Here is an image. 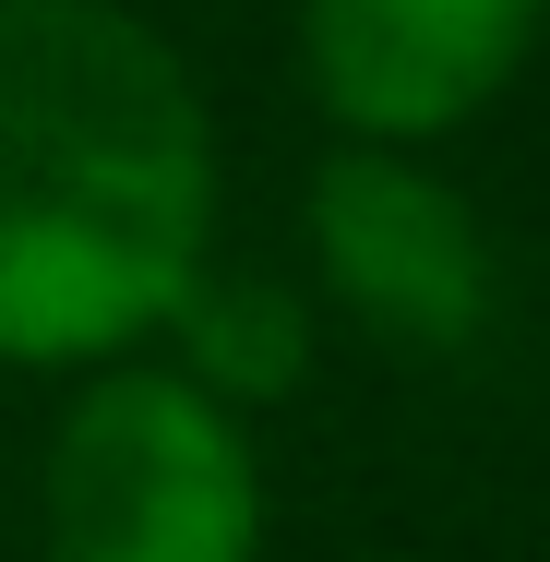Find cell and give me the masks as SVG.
<instances>
[{"mask_svg":"<svg viewBox=\"0 0 550 562\" xmlns=\"http://www.w3.org/2000/svg\"><path fill=\"white\" fill-rule=\"evenodd\" d=\"M216 263V120L132 0H0V359L109 371Z\"/></svg>","mask_w":550,"mask_h":562,"instance_id":"6da1fadb","label":"cell"},{"mask_svg":"<svg viewBox=\"0 0 550 562\" xmlns=\"http://www.w3.org/2000/svg\"><path fill=\"white\" fill-rule=\"evenodd\" d=\"M263 479L216 395L156 359H109L48 443V562H251Z\"/></svg>","mask_w":550,"mask_h":562,"instance_id":"7a4b0ae2","label":"cell"},{"mask_svg":"<svg viewBox=\"0 0 550 562\" xmlns=\"http://www.w3.org/2000/svg\"><path fill=\"white\" fill-rule=\"evenodd\" d=\"M312 276L407 359H467L503 312V263L467 192L407 144H335L312 168Z\"/></svg>","mask_w":550,"mask_h":562,"instance_id":"3957f363","label":"cell"},{"mask_svg":"<svg viewBox=\"0 0 550 562\" xmlns=\"http://www.w3.org/2000/svg\"><path fill=\"white\" fill-rule=\"evenodd\" d=\"M550 36V0H300V85L347 144H442Z\"/></svg>","mask_w":550,"mask_h":562,"instance_id":"277c9868","label":"cell"},{"mask_svg":"<svg viewBox=\"0 0 550 562\" xmlns=\"http://www.w3.org/2000/svg\"><path fill=\"white\" fill-rule=\"evenodd\" d=\"M168 336H180V383L192 395H216L227 419L239 407H276L300 371H312V312H300V288H276V276H192L180 288V312H168Z\"/></svg>","mask_w":550,"mask_h":562,"instance_id":"5b68a950","label":"cell"}]
</instances>
